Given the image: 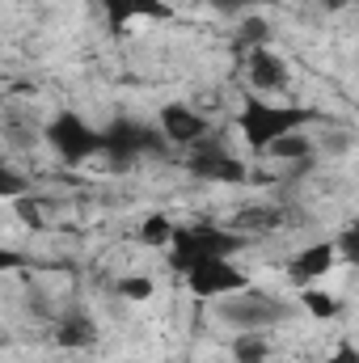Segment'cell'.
Segmentation results:
<instances>
[{"instance_id": "cell-1", "label": "cell", "mask_w": 359, "mask_h": 363, "mask_svg": "<svg viewBox=\"0 0 359 363\" xmlns=\"http://www.w3.org/2000/svg\"><path fill=\"white\" fill-rule=\"evenodd\" d=\"M157 123H161V135H165L170 144H178V148H194V144H203L207 131H211L207 114H203L199 106H190V101H170V106L157 114Z\"/></svg>"}, {"instance_id": "cell-2", "label": "cell", "mask_w": 359, "mask_h": 363, "mask_svg": "<svg viewBox=\"0 0 359 363\" xmlns=\"http://www.w3.org/2000/svg\"><path fill=\"white\" fill-rule=\"evenodd\" d=\"M220 313H224V321H233V325H241V330H267L279 321V304L267 300V296H254V291H233V296H224V304H220Z\"/></svg>"}, {"instance_id": "cell-3", "label": "cell", "mask_w": 359, "mask_h": 363, "mask_svg": "<svg viewBox=\"0 0 359 363\" xmlns=\"http://www.w3.org/2000/svg\"><path fill=\"white\" fill-rule=\"evenodd\" d=\"M190 287L199 291V296H233V291H241L245 287V279L233 271V267H224V258H199L194 267H190Z\"/></svg>"}, {"instance_id": "cell-4", "label": "cell", "mask_w": 359, "mask_h": 363, "mask_svg": "<svg viewBox=\"0 0 359 363\" xmlns=\"http://www.w3.org/2000/svg\"><path fill=\"white\" fill-rule=\"evenodd\" d=\"M245 77H250V85L258 93L287 89V64H283V55H275L270 47H250V55H245Z\"/></svg>"}, {"instance_id": "cell-5", "label": "cell", "mask_w": 359, "mask_h": 363, "mask_svg": "<svg viewBox=\"0 0 359 363\" xmlns=\"http://www.w3.org/2000/svg\"><path fill=\"white\" fill-rule=\"evenodd\" d=\"M267 157L283 161V165H309L317 157V140L309 131H279L267 140Z\"/></svg>"}, {"instance_id": "cell-6", "label": "cell", "mask_w": 359, "mask_h": 363, "mask_svg": "<svg viewBox=\"0 0 359 363\" xmlns=\"http://www.w3.org/2000/svg\"><path fill=\"white\" fill-rule=\"evenodd\" d=\"M334 262H338L334 241H321V245H309V250L292 262V271H296V279H304V283H317V279H326V274H330Z\"/></svg>"}, {"instance_id": "cell-7", "label": "cell", "mask_w": 359, "mask_h": 363, "mask_svg": "<svg viewBox=\"0 0 359 363\" xmlns=\"http://www.w3.org/2000/svg\"><path fill=\"white\" fill-rule=\"evenodd\" d=\"M270 338L267 330H237V338L228 342V355L233 363H270Z\"/></svg>"}, {"instance_id": "cell-8", "label": "cell", "mask_w": 359, "mask_h": 363, "mask_svg": "<svg viewBox=\"0 0 359 363\" xmlns=\"http://www.w3.org/2000/svg\"><path fill=\"white\" fill-rule=\"evenodd\" d=\"M55 342L64 351H89L93 342H97V325H93L89 317H60L55 321Z\"/></svg>"}, {"instance_id": "cell-9", "label": "cell", "mask_w": 359, "mask_h": 363, "mask_svg": "<svg viewBox=\"0 0 359 363\" xmlns=\"http://www.w3.org/2000/svg\"><path fill=\"white\" fill-rule=\"evenodd\" d=\"M136 237H140V245H144V250H170V245L178 241V228H174V220H170V216L148 211V216L140 220Z\"/></svg>"}, {"instance_id": "cell-10", "label": "cell", "mask_w": 359, "mask_h": 363, "mask_svg": "<svg viewBox=\"0 0 359 363\" xmlns=\"http://www.w3.org/2000/svg\"><path fill=\"white\" fill-rule=\"evenodd\" d=\"M114 291H118V300H127V304H148L153 296H157V279L153 274H123L118 283H114Z\"/></svg>"}, {"instance_id": "cell-11", "label": "cell", "mask_w": 359, "mask_h": 363, "mask_svg": "<svg viewBox=\"0 0 359 363\" xmlns=\"http://www.w3.org/2000/svg\"><path fill=\"white\" fill-rule=\"evenodd\" d=\"M304 308H309L313 317H321V321H334V317L343 313V300H338L334 291H321V287H309V291H304Z\"/></svg>"}, {"instance_id": "cell-12", "label": "cell", "mask_w": 359, "mask_h": 363, "mask_svg": "<svg viewBox=\"0 0 359 363\" xmlns=\"http://www.w3.org/2000/svg\"><path fill=\"white\" fill-rule=\"evenodd\" d=\"M351 4H355V0H321V9H326V13H347Z\"/></svg>"}, {"instance_id": "cell-13", "label": "cell", "mask_w": 359, "mask_h": 363, "mask_svg": "<svg viewBox=\"0 0 359 363\" xmlns=\"http://www.w3.org/2000/svg\"><path fill=\"white\" fill-rule=\"evenodd\" d=\"M330 363H355V351H351V347H343V351H338V359H330Z\"/></svg>"}]
</instances>
